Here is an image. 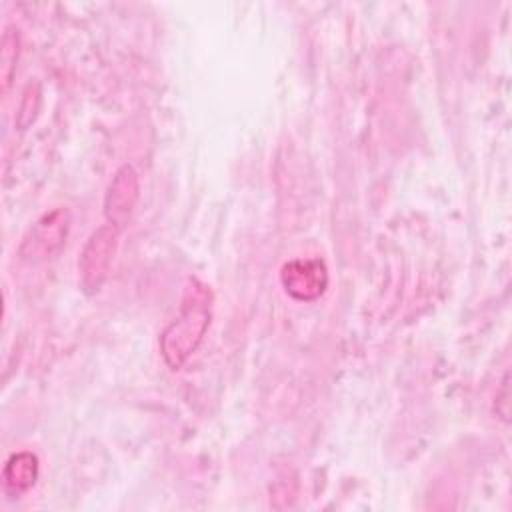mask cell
I'll use <instances>...</instances> for the list:
<instances>
[{
  "label": "cell",
  "instance_id": "cell-2",
  "mask_svg": "<svg viewBox=\"0 0 512 512\" xmlns=\"http://www.w3.org/2000/svg\"><path fill=\"white\" fill-rule=\"evenodd\" d=\"M116 244H118V228L112 224H104L88 236L78 258L80 288L86 294H96L106 282L110 264L116 252Z\"/></svg>",
  "mask_w": 512,
  "mask_h": 512
},
{
  "label": "cell",
  "instance_id": "cell-3",
  "mask_svg": "<svg viewBox=\"0 0 512 512\" xmlns=\"http://www.w3.org/2000/svg\"><path fill=\"white\" fill-rule=\"evenodd\" d=\"M70 212L68 208H54L42 214L22 238L18 254L28 262H42L56 256L68 238Z\"/></svg>",
  "mask_w": 512,
  "mask_h": 512
},
{
  "label": "cell",
  "instance_id": "cell-5",
  "mask_svg": "<svg viewBox=\"0 0 512 512\" xmlns=\"http://www.w3.org/2000/svg\"><path fill=\"white\" fill-rule=\"evenodd\" d=\"M138 194H140V182H138L136 170L130 164L120 166L112 176V182L108 184V190L104 196V216L108 224L116 226L118 230L126 226L138 202Z\"/></svg>",
  "mask_w": 512,
  "mask_h": 512
},
{
  "label": "cell",
  "instance_id": "cell-4",
  "mask_svg": "<svg viewBox=\"0 0 512 512\" xmlns=\"http://www.w3.org/2000/svg\"><path fill=\"white\" fill-rule=\"evenodd\" d=\"M280 282L294 300L312 302L328 286V268L320 258H296L282 266Z\"/></svg>",
  "mask_w": 512,
  "mask_h": 512
},
{
  "label": "cell",
  "instance_id": "cell-6",
  "mask_svg": "<svg viewBox=\"0 0 512 512\" xmlns=\"http://www.w3.org/2000/svg\"><path fill=\"white\" fill-rule=\"evenodd\" d=\"M38 458L32 452H16L6 460L4 472H2V484L6 494L12 498H20L24 492H28L36 480H38Z\"/></svg>",
  "mask_w": 512,
  "mask_h": 512
},
{
  "label": "cell",
  "instance_id": "cell-1",
  "mask_svg": "<svg viewBox=\"0 0 512 512\" xmlns=\"http://www.w3.org/2000/svg\"><path fill=\"white\" fill-rule=\"evenodd\" d=\"M212 318V292L192 280L184 292L180 312L160 334V354L168 368L178 370L198 350Z\"/></svg>",
  "mask_w": 512,
  "mask_h": 512
},
{
  "label": "cell",
  "instance_id": "cell-7",
  "mask_svg": "<svg viewBox=\"0 0 512 512\" xmlns=\"http://www.w3.org/2000/svg\"><path fill=\"white\" fill-rule=\"evenodd\" d=\"M18 52H20V40L18 32L14 28H6L2 34V48H0V62H2V88L4 92L10 86L12 74L16 70L18 62Z\"/></svg>",
  "mask_w": 512,
  "mask_h": 512
}]
</instances>
